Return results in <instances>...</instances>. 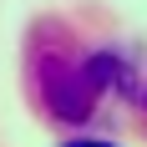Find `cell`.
<instances>
[{
  "mask_svg": "<svg viewBox=\"0 0 147 147\" xmlns=\"http://www.w3.org/2000/svg\"><path fill=\"white\" fill-rule=\"evenodd\" d=\"M66 147H117V142H107V137H76V142H66Z\"/></svg>",
  "mask_w": 147,
  "mask_h": 147,
  "instance_id": "6da1fadb",
  "label": "cell"
}]
</instances>
